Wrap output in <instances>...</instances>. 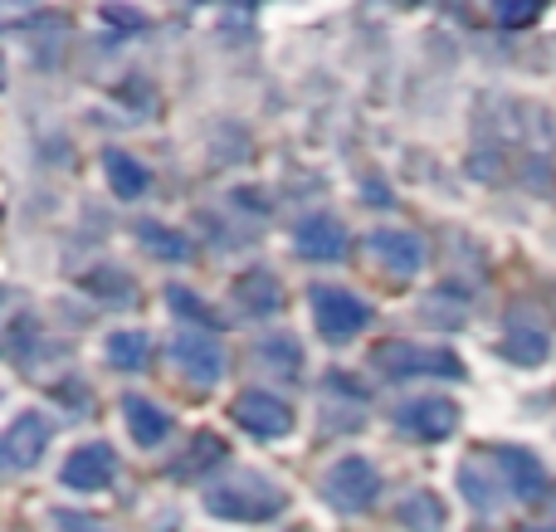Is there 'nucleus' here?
<instances>
[{
    "label": "nucleus",
    "instance_id": "nucleus-17",
    "mask_svg": "<svg viewBox=\"0 0 556 532\" xmlns=\"http://www.w3.org/2000/svg\"><path fill=\"white\" fill-rule=\"evenodd\" d=\"M103 176H108V186H113L117 201H137V195L152 186V172H147L132 152H123V147H108L103 152Z\"/></svg>",
    "mask_w": 556,
    "mask_h": 532
},
{
    "label": "nucleus",
    "instance_id": "nucleus-11",
    "mask_svg": "<svg viewBox=\"0 0 556 532\" xmlns=\"http://www.w3.org/2000/svg\"><path fill=\"white\" fill-rule=\"evenodd\" d=\"M498 474L518 504H542V498H547V469L538 465L532 449H518V445L498 449Z\"/></svg>",
    "mask_w": 556,
    "mask_h": 532
},
{
    "label": "nucleus",
    "instance_id": "nucleus-8",
    "mask_svg": "<svg viewBox=\"0 0 556 532\" xmlns=\"http://www.w3.org/2000/svg\"><path fill=\"white\" fill-rule=\"evenodd\" d=\"M366 250H371V259L381 264L391 279H410V274L425 269V240H420L415 230H395V225H381V230H371Z\"/></svg>",
    "mask_w": 556,
    "mask_h": 532
},
{
    "label": "nucleus",
    "instance_id": "nucleus-28",
    "mask_svg": "<svg viewBox=\"0 0 556 532\" xmlns=\"http://www.w3.org/2000/svg\"><path fill=\"white\" fill-rule=\"evenodd\" d=\"M552 508H556V498H552Z\"/></svg>",
    "mask_w": 556,
    "mask_h": 532
},
{
    "label": "nucleus",
    "instance_id": "nucleus-27",
    "mask_svg": "<svg viewBox=\"0 0 556 532\" xmlns=\"http://www.w3.org/2000/svg\"><path fill=\"white\" fill-rule=\"evenodd\" d=\"M54 523L64 532H113V528L98 523V518H84V514H54Z\"/></svg>",
    "mask_w": 556,
    "mask_h": 532
},
{
    "label": "nucleus",
    "instance_id": "nucleus-23",
    "mask_svg": "<svg viewBox=\"0 0 556 532\" xmlns=\"http://www.w3.org/2000/svg\"><path fill=\"white\" fill-rule=\"evenodd\" d=\"M493 20H498L503 29H528L542 20V5L538 0H503V5H493Z\"/></svg>",
    "mask_w": 556,
    "mask_h": 532
},
{
    "label": "nucleus",
    "instance_id": "nucleus-1",
    "mask_svg": "<svg viewBox=\"0 0 556 532\" xmlns=\"http://www.w3.org/2000/svg\"><path fill=\"white\" fill-rule=\"evenodd\" d=\"M205 508L220 523H274L288 508V494L274 479H264L260 469H235L220 484L205 489Z\"/></svg>",
    "mask_w": 556,
    "mask_h": 532
},
{
    "label": "nucleus",
    "instance_id": "nucleus-9",
    "mask_svg": "<svg viewBox=\"0 0 556 532\" xmlns=\"http://www.w3.org/2000/svg\"><path fill=\"white\" fill-rule=\"evenodd\" d=\"M172 362L195 387H215L225 377V347L211 332H181V338H172Z\"/></svg>",
    "mask_w": 556,
    "mask_h": 532
},
{
    "label": "nucleus",
    "instance_id": "nucleus-4",
    "mask_svg": "<svg viewBox=\"0 0 556 532\" xmlns=\"http://www.w3.org/2000/svg\"><path fill=\"white\" fill-rule=\"evenodd\" d=\"M371 362H376V371H386L391 381H405V377L459 381L464 377V362L454 357L450 347H415V342H391V347H376Z\"/></svg>",
    "mask_w": 556,
    "mask_h": 532
},
{
    "label": "nucleus",
    "instance_id": "nucleus-18",
    "mask_svg": "<svg viewBox=\"0 0 556 532\" xmlns=\"http://www.w3.org/2000/svg\"><path fill=\"white\" fill-rule=\"evenodd\" d=\"M459 489H464V498H469V504L479 508V514H498L503 494H508V484H503V474L493 479L483 459H469V465L459 469Z\"/></svg>",
    "mask_w": 556,
    "mask_h": 532
},
{
    "label": "nucleus",
    "instance_id": "nucleus-10",
    "mask_svg": "<svg viewBox=\"0 0 556 532\" xmlns=\"http://www.w3.org/2000/svg\"><path fill=\"white\" fill-rule=\"evenodd\" d=\"M113 474H117V455H113V445H103V440L78 445L74 455L64 459V469H59L64 489H74V494H98V489L113 484Z\"/></svg>",
    "mask_w": 556,
    "mask_h": 532
},
{
    "label": "nucleus",
    "instance_id": "nucleus-6",
    "mask_svg": "<svg viewBox=\"0 0 556 532\" xmlns=\"http://www.w3.org/2000/svg\"><path fill=\"white\" fill-rule=\"evenodd\" d=\"M230 416H235V426L254 440H283L288 430H293V406L278 401L274 391H244V396H235Z\"/></svg>",
    "mask_w": 556,
    "mask_h": 532
},
{
    "label": "nucleus",
    "instance_id": "nucleus-5",
    "mask_svg": "<svg viewBox=\"0 0 556 532\" xmlns=\"http://www.w3.org/2000/svg\"><path fill=\"white\" fill-rule=\"evenodd\" d=\"M459 401L450 396H415L405 401V406H395V430L410 440H425V445H440V440H450L454 430H459Z\"/></svg>",
    "mask_w": 556,
    "mask_h": 532
},
{
    "label": "nucleus",
    "instance_id": "nucleus-2",
    "mask_svg": "<svg viewBox=\"0 0 556 532\" xmlns=\"http://www.w3.org/2000/svg\"><path fill=\"white\" fill-rule=\"evenodd\" d=\"M307 303H313V322L327 342H352L356 332L371 328V308L356 299L352 289H337V283H313L307 289Z\"/></svg>",
    "mask_w": 556,
    "mask_h": 532
},
{
    "label": "nucleus",
    "instance_id": "nucleus-16",
    "mask_svg": "<svg viewBox=\"0 0 556 532\" xmlns=\"http://www.w3.org/2000/svg\"><path fill=\"white\" fill-rule=\"evenodd\" d=\"M395 523L405 532H444L450 528V508L434 489H410V494L395 504Z\"/></svg>",
    "mask_w": 556,
    "mask_h": 532
},
{
    "label": "nucleus",
    "instance_id": "nucleus-12",
    "mask_svg": "<svg viewBox=\"0 0 556 532\" xmlns=\"http://www.w3.org/2000/svg\"><path fill=\"white\" fill-rule=\"evenodd\" d=\"M293 244H298V254H303V259L332 264V259H342L352 240H346V225L337 220V215H307V220L298 225Z\"/></svg>",
    "mask_w": 556,
    "mask_h": 532
},
{
    "label": "nucleus",
    "instance_id": "nucleus-14",
    "mask_svg": "<svg viewBox=\"0 0 556 532\" xmlns=\"http://www.w3.org/2000/svg\"><path fill=\"white\" fill-rule=\"evenodd\" d=\"M123 420H127V435L137 440L142 449H156L166 435H172V416H166L156 401H147V396H123Z\"/></svg>",
    "mask_w": 556,
    "mask_h": 532
},
{
    "label": "nucleus",
    "instance_id": "nucleus-20",
    "mask_svg": "<svg viewBox=\"0 0 556 532\" xmlns=\"http://www.w3.org/2000/svg\"><path fill=\"white\" fill-rule=\"evenodd\" d=\"M103 352H108V367L137 371V367H147V357H152V342H147V332H113Z\"/></svg>",
    "mask_w": 556,
    "mask_h": 532
},
{
    "label": "nucleus",
    "instance_id": "nucleus-13",
    "mask_svg": "<svg viewBox=\"0 0 556 532\" xmlns=\"http://www.w3.org/2000/svg\"><path fill=\"white\" fill-rule=\"evenodd\" d=\"M503 357H508L513 367H542V362L552 357V332L532 318H513L508 328H503Z\"/></svg>",
    "mask_w": 556,
    "mask_h": 532
},
{
    "label": "nucleus",
    "instance_id": "nucleus-26",
    "mask_svg": "<svg viewBox=\"0 0 556 532\" xmlns=\"http://www.w3.org/2000/svg\"><path fill=\"white\" fill-rule=\"evenodd\" d=\"M88 289H108L113 299H132V279H123V274H113V269H98L93 279H88Z\"/></svg>",
    "mask_w": 556,
    "mask_h": 532
},
{
    "label": "nucleus",
    "instance_id": "nucleus-7",
    "mask_svg": "<svg viewBox=\"0 0 556 532\" xmlns=\"http://www.w3.org/2000/svg\"><path fill=\"white\" fill-rule=\"evenodd\" d=\"M49 435H54V426H49L39 410H25V416L10 420L5 440H0V459H5L10 474H25V469H35L39 455L49 449Z\"/></svg>",
    "mask_w": 556,
    "mask_h": 532
},
{
    "label": "nucleus",
    "instance_id": "nucleus-3",
    "mask_svg": "<svg viewBox=\"0 0 556 532\" xmlns=\"http://www.w3.org/2000/svg\"><path fill=\"white\" fill-rule=\"evenodd\" d=\"M323 498L337 508V514H366V508L381 498V474H376V465L366 455H346L327 469Z\"/></svg>",
    "mask_w": 556,
    "mask_h": 532
},
{
    "label": "nucleus",
    "instance_id": "nucleus-25",
    "mask_svg": "<svg viewBox=\"0 0 556 532\" xmlns=\"http://www.w3.org/2000/svg\"><path fill=\"white\" fill-rule=\"evenodd\" d=\"M98 15H103V25H113V35H137V29H147V15L132 5H103Z\"/></svg>",
    "mask_w": 556,
    "mask_h": 532
},
{
    "label": "nucleus",
    "instance_id": "nucleus-21",
    "mask_svg": "<svg viewBox=\"0 0 556 532\" xmlns=\"http://www.w3.org/2000/svg\"><path fill=\"white\" fill-rule=\"evenodd\" d=\"M166 303H172L181 318H191V322H201V332H211V328H220V318H215V308H205V299L201 293H191L186 283H172L166 289Z\"/></svg>",
    "mask_w": 556,
    "mask_h": 532
},
{
    "label": "nucleus",
    "instance_id": "nucleus-19",
    "mask_svg": "<svg viewBox=\"0 0 556 532\" xmlns=\"http://www.w3.org/2000/svg\"><path fill=\"white\" fill-rule=\"evenodd\" d=\"M137 244H142L147 254H156V259H166V264L191 259V240H186L181 230H172V225H162V220L137 225Z\"/></svg>",
    "mask_w": 556,
    "mask_h": 532
},
{
    "label": "nucleus",
    "instance_id": "nucleus-22",
    "mask_svg": "<svg viewBox=\"0 0 556 532\" xmlns=\"http://www.w3.org/2000/svg\"><path fill=\"white\" fill-rule=\"evenodd\" d=\"M225 455H230V449H225V440H220V435H201V440H195V445L181 455V465H176V474H205V469H211V465H220Z\"/></svg>",
    "mask_w": 556,
    "mask_h": 532
},
{
    "label": "nucleus",
    "instance_id": "nucleus-24",
    "mask_svg": "<svg viewBox=\"0 0 556 532\" xmlns=\"http://www.w3.org/2000/svg\"><path fill=\"white\" fill-rule=\"evenodd\" d=\"M260 362H264V367L298 371V342H293V338H269V342H260Z\"/></svg>",
    "mask_w": 556,
    "mask_h": 532
},
{
    "label": "nucleus",
    "instance_id": "nucleus-15",
    "mask_svg": "<svg viewBox=\"0 0 556 532\" xmlns=\"http://www.w3.org/2000/svg\"><path fill=\"white\" fill-rule=\"evenodd\" d=\"M230 293H235V303H240L244 313H254V318H274V313L283 308V283H278L269 269L240 274V279L230 283Z\"/></svg>",
    "mask_w": 556,
    "mask_h": 532
}]
</instances>
